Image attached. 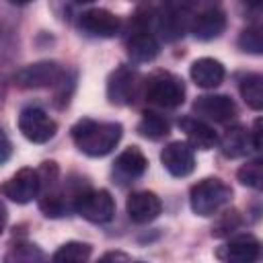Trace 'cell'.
I'll return each mask as SVG.
<instances>
[{
    "label": "cell",
    "mask_w": 263,
    "mask_h": 263,
    "mask_svg": "<svg viewBox=\"0 0 263 263\" xmlns=\"http://www.w3.org/2000/svg\"><path fill=\"white\" fill-rule=\"evenodd\" d=\"M74 212L95 224H105L115 216V201L105 189L84 187L74 199Z\"/></svg>",
    "instance_id": "cell-4"
},
{
    "label": "cell",
    "mask_w": 263,
    "mask_h": 263,
    "mask_svg": "<svg viewBox=\"0 0 263 263\" xmlns=\"http://www.w3.org/2000/svg\"><path fill=\"white\" fill-rule=\"evenodd\" d=\"M23 259V261H33V259H45V255L39 251V249H35V245H16V249H14V253L12 255H8V259Z\"/></svg>",
    "instance_id": "cell-26"
},
{
    "label": "cell",
    "mask_w": 263,
    "mask_h": 263,
    "mask_svg": "<svg viewBox=\"0 0 263 263\" xmlns=\"http://www.w3.org/2000/svg\"><path fill=\"white\" fill-rule=\"evenodd\" d=\"M242 2H245L247 6H259V4L263 2V0H242Z\"/></svg>",
    "instance_id": "cell-31"
},
{
    "label": "cell",
    "mask_w": 263,
    "mask_h": 263,
    "mask_svg": "<svg viewBox=\"0 0 263 263\" xmlns=\"http://www.w3.org/2000/svg\"><path fill=\"white\" fill-rule=\"evenodd\" d=\"M236 177L245 187H251L255 191H263V158L242 164L238 168Z\"/></svg>",
    "instance_id": "cell-23"
},
{
    "label": "cell",
    "mask_w": 263,
    "mask_h": 263,
    "mask_svg": "<svg viewBox=\"0 0 263 263\" xmlns=\"http://www.w3.org/2000/svg\"><path fill=\"white\" fill-rule=\"evenodd\" d=\"M259 249L261 245L253 234H238V236H232L218 251V257L226 261H236V263H251L259 257Z\"/></svg>",
    "instance_id": "cell-15"
},
{
    "label": "cell",
    "mask_w": 263,
    "mask_h": 263,
    "mask_svg": "<svg viewBox=\"0 0 263 263\" xmlns=\"http://www.w3.org/2000/svg\"><path fill=\"white\" fill-rule=\"evenodd\" d=\"M125 210L132 222L148 224L160 216L162 201L154 191H134L125 201Z\"/></svg>",
    "instance_id": "cell-13"
},
{
    "label": "cell",
    "mask_w": 263,
    "mask_h": 263,
    "mask_svg": "<svg viewBox=\"0 0 263 263\" xmlns=\"http://www.w3.org/2000/svg\"><path fill=\"white\" fill-rule=\"evenodd\" d=\"M66 82V72L55 62H37L21 68L14 74V84L21 88H45Z\"/></svg>",
    "instance_id": "cell-5"
},
{
    "label": "cell",
    "mask_w": 263,
    "mask_h": 263,
    "mask_svg": "<svg viewBox=\"0 0 263 263\" xmlns=\"http://www.w3.org/2000/svg\"><path fill=\"white\" fill-rule=\"evenodd\" d=\"M224 29H226V14L214 0H210L195 14L189 33L199 41H210V39L220 37L224 33Z\"/></svg>",
    "instance_id": "cell-8"
},
{
    "label": "cell",
    "mask_w": 263,
    "mask_h": 263,
    "mask_svg": "<svg viewBox=\"0 0 263 263\" xmlns=\"http://www.w3.org/2000/svg\"><path fill=\"white\" fill-rule=\"evenodd\" d=\"M144 97L156 107L175 109L185 101V84L171 72H154L144 80Z\"/></svg>",
    "instance_id": "cell-3"
},
{
    "label": "cell",
    "mask_w": 263,
    "mask_h": 263,
    "mask_svg": "<svg viewBox=\"0 0 263 263\" xmlns=\"http://www.w3.org/2000/svg\"><path fill=\"white\" fill-rule=\"evenodd\" d=\"M121 134H123V127L115 121L80 119L72 127V140L76 148L95 158L109 154L119 144Z\"/></svg>",
    "instance_id": "cell-1"
},
{
    "label": "cell",
    "mask_w": 263,
    "mask_h": 263,
    "mask_svg": "<svg viewBox=\"0 0 263 263\" xmlns=\"http://www.w3.org/2000/svg\"><path fill=\"white\" fill-rule=\"evenodd\" d=\"M240 97L247 107L255 111H263V74H249L240 80Z\"/></svg>",
    "instance_id": "cell-21"
},
{
    "label": "cell",
    "mask_w": 263,
    "mask_h": 263,
    "mask_svg": "<svg viewBox=\"0 0 263 263\" xmlns=\"http://www.w3.org/2000/svg\"><path fill=\"white\" fill-rule=\"evenodd\" d=\"M78 27L92 37H115L121 29V21L105 8H90L80 14Z\"/></svg>",
    "instance_id": "cell-12"
},
{
    "label": "cell",
    "mask_w": 263,
    "mask_h": 263,
    "mask_svg": "<svg viewBox=\"0 0 263 263\" xmlns=\"http://www.w3.org/2000/svg\"><path fill=\"white\" fill-rule=\"evenodd\" d=\"M90 245L86 242H78V240H70L66 245H62L53 255L51 259L53 261H88L90 259Z\"/></svg>",
    "instance_id": "cell-22"
},
{
    "label": "cell",
    "mask_w": 263,
    "mask_h": 263,
    "mask_svg": "<svg viewBox=\"0 0 263 263\" xmlns=\"http://www.w3.org/2000/svg\"><path fill=\"white\" fill-rule=\"evenodd\" d=\"M146 168H148V160L138 146L125 148L113 162V175L119 179V183L140 179L146 173Z\"/></svg>",
    "instance_id": "cell-14"
},
{
    "label": "cell",
    "mask_w": 263,
    "mask_h": 263,
    "mask_svg": "<svg viewBox=\"0 0 263 263\" xmlns=\"http://www.w3.org/2000/svg\"><path fill=\"white\" fill-rule=\"evenodd\" d=\"M191 80L201 88H216L224 80V66L214 58H199L191 64Z\"/></svg>",
    "instance_id": "cell-19"
},
{
    "label": "cell",
    "mask_w": 263,
    "mask_h": 263,
    "mask_svg": "<svg viewBox=\"0 0 263 263\" xmlns=\"http://www.w3.org/2000/svg\"><path fill=\"white\" fill-rule=\"evenodd\" d=\"M179 127L181 132H185L189 144L197 150H210L218 144V136L216 132L201 119H195V117H181L179 119Z\"/></svg>",
    "instance_id": "cell-17"
},
{
    "label": "cell",
    "mask_w": 263,
    "mask_h": 263,
    "mask_svg": "<svg viewBox=\"0 0 263 263\" xmlns=\"http://www.w3.org/2000/svg\"><path fill=\"white\" fill-rule=\"evenodd\" d=\"M18 129L21 134L33 142V144H45L49 142L55 132L58 123L39 107H27L18 113Z\"/></svg>",
    "instance_id": "cell-7"
},
{
    "label": "cell",
    "mask_w": 263,
    "mask_h": 263,
    "mask_svg": "<svg viewBox=\"0 0 263 263\" xmlns=\"http://www.w3.org/2000/svg\"><path fill=\"white\" fill-rule=\"evenodd\" d=\"M101 259L103 261H129V255H125V253H105Z\"/></svg>",
    "instance_id": "cell-28"
},
{
    "label": "cell",
    "mask_w": 263,
    "mask_h": 263,
    "mask_svg": "<svg viewBox=\"0 0 263 263\" xmlns=\"http://www.w3.org/2000/svg\"><path fill=\"white\" fill-rule=\"evenodd\" d=\"M138 132H140V136H144L148 140H162L164 136H168L171 123L164 115H160L156 111H144L142 119L138 123Z\"/></svg>",
    "instance_id": "cell-20"
},
{
    "label": "cell",
    "mask_w": 263,
    "mask_h": 263,
    "mask_svg": "<svg viewBox=\"0 0 263 263\" xmlns=\"http://www.w3.org/2000/svg\"><path fill=\"white\" fill-rule=\"evenodd\" d=\"M144 90V82L140 74L127 66L117 68L107 80V97L113 105H132L136 97Z\"/></svg>",
    "instance_id": "cell-6"
},
{
    "label": "cell",
    "mask_w": 263,
    "mask_h": 263,
    "mask_svg": "<svg viewBox=\"0 0 263 263\" xmlns=\"http://www.w3.org/2000/svg\"><path fill=\"white\" fill-rule=\"evenodd\" d=\"M251 138H253V148L263 152V117H257L251 129Z\"/></svg>",
    "instance_id": "cell-27"
},
{
    "label": "cell",
    "mask_w": 263,
    "mask_h": 263,
    "mask_svg": "<svg viewBox=\"0 0 263 263\" xmlns=\"http://www.w3.org/2000/svg\"><path fill=\"white\" fill-rule=\"evenodd\" d=\"M10 4H14V6H23V4H29L31 0H8Z\"/></svg>",
    "instance_id": "cell-30"
},
{
    "label": "cell",
    "mask_w": 263,
    "mask_h": 263,
    "mask_svg": "<svg viewBox=\"0 0 263 263\" xmlns=\"http://www.w3.org/2000/svg\"><path fill=\"white\" fill-rule=\"evenodd\" d=\"M193 111L214 123H228L236 115V105L226 95H203L193 101Z\"/></svg>",
    "instance_id": "cell-10"
},
{
    "label": "cell",
    "mask_w": 263,
    "mask_h": 263,
    "mask_svg": "<svg viewBox=\"0 0 263 263\" xmlns=\"http://www.w3.org/2000/svg\"><path fill=\"white\" fill-rule=\"evenodd\" d=\"M238 47L247 53L263 55V25H255L245 29L238 35Z\"/></svg>",
    "instance_id": "cell-24"
},
{
    "label": "cell",
    "mask_w": 263,
    "mask_h": 263,
    "mask_svg": "<svg viewBox=\"0 0 263 263\" xmlns=\"http://www.w3.org/2000/svg\"><path fill=\"white\" fill-rule=\"evenodd\" d=\"M160 162L173 177H187L195 168L193 146L187 142H171L162 148Z\"/></svg>",
    "instance_id": "cell-11"
},
{
    "label": "cell",
    "mask_w": 263,
    "mask_h": 263,
    "mask_svg": "<svg viewBox=\"0 0 263 263\" xmlns=\"http://www.w3.org/2000/svg\"><path fill=\"white\" fill-rule=\"evenodd\" d=\"M2 140H4V148H2V162H6L8 160V156H10V140H8V136L6 134H2Z\"/></svg>",
    "instance_id": "cell-29"
},
{
    "label": "cell",
    "mask_w": 263,
    "mask_h": 263,
    "mask_svg": "<svg viewBox=\"0 0 263 263\" xmlns=\"http://www.w3.org/2000/svg\"><path fill=\"white\" fill-rule=\"evenodd\" d=\"M230 199H232L230 185H226L222 179H216V177L195 183L189 191V203H191L193 214L203 216V218L218 214L224 205L230 203Z\"/></svg>",
    "instance_id": "cell-2"
},
{
    "label": "cell",
    "mask_w": 263,
    "mask_h": 263,
    "mask_svg": "<svg viewBox=\"0 0 263 263\" xmlns=\"http://www.w3.org/2000/svg\"><path fill=\"white\" fill-rule=\"evenodd\" d=\"M158 51H160V45L148 29H138L127 39V55L138 64L152 62L158 55Z\"/></svg>",
    "instance_id": "cell-16"
},
{
    "label": "cell",
    "mask_w": 263,
    "mask_h": 263,
    "mask_svg": "<svg viewBox=\"0 0 263 263\" xmlns=\"http://www.w3.org/2000/svg\"><path fill=\"white\" fill-rule=\"evenodd\" d=\"M74 2H78V4H90V2H95V0H74Z\"/></svg>",
    "instance_id": "cell-32"
},
{
    "label": "cell",
    "mask_w": 263,
    "mask_h": 263,
    "mask_svg": "<svg viewBox=\"0 0 263 263\" xmlns=\"http://www.w3.org/2000/svg\"><path fill=\"white\" fill-rule=\"evenodd\" d=\"M220 150L226 158H240L253 150V138L251 132L242 125H232L224 132V136L218 140Z\"/></svg>",
    "instance_id": "cell-18"
},
{
    "label": "cell",
    "mask_w": 263,
    "mask_h": 263,
    "mask_svg": "<svg viewBox=\"0 0 263 263\" xmlns=\"http://www.w3.org/2000/svg\"><path fill=\"white\" fill-rule=\"evenodd\" d=\"M242 224L238 212H224L220 216V220L216 222V226L212 228V234L214 236H228L230 232H234L238 226Z\"/></svg>",
    "instance_id": "cell-25"
},
{
    "label": "cell",
    "mask_w": 263,
    "mask_h": 263,
    "mask_svg": "<svg viewBox=\"0 0 263 263\" xmlns=\"http://www.w3.org/2000/svg\"><path fill=\"white\" fill-rule=\"evenodd\" d=\"M39 189H41V177H39V171H33V168L16 171L2 185L4 197H8L14 203H29V201H33L39 195Z\"/></svg>",
    "instance_id": "cell-9"
}]
</instances>
